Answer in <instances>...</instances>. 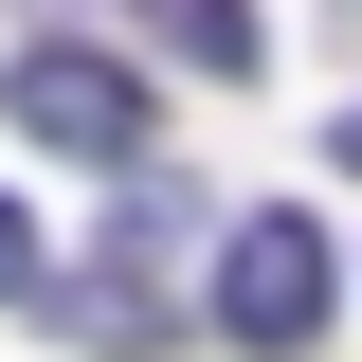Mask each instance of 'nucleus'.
<instances>
[{
    "label": "nucleus",
    "instance_id": "obj_5",
    "mask_svg": "<svg viewBox=\"0 0 362 362\" xmlns=\"http://www.w3.org/2000/svg\"><path fill=\"white\" fill-rule=\"evenodd\" d=\"M326 163H344V181H362V109H344V127H326Z\"/></svg>",
    "mask_w": 362,
    "mask_h": 362
},
{
    "label": "nucleus",
    "instance_id": "obj_2",
    "mask_svg": "<svg viewBox=\"0 0 362 362\" xmlns=\"http://www.w3.org/2000/svg\"><path fill=\"white\" fill-rule=\"evenodd\" d=\"M0 109H18V145H54V163H163V127H145V73L127 54H90V37H37V54H0Z\"/></svg>",
    "mask_w": 362,
    "mask_h": 362
},
{
    "label": "nucleus",
    "instance_id": "obj_1",
    "mask_svg": "<svg viewBox=\"0 0 362 362\" xmlns=\"http://www.w3.org/2000/svg\"><path fill=\"white\" fill-rule=\"evenodd\" d=\"M326 308H344V254H326L290 199H254V218L218 235V290H199V326H218V344H254V362H308V344H326Z\"/></svg>",
    "mask_w": 362,
    "mask_h": 362
},
{
    "label": "nucleus",
    "instance_id": "obj_4",
    "mask_svg": "<svg viewBox=\"0 0 362 362\" xmlns=\"http://www.w3.org/2000/svg\"><path fill=\"white\" fill-rule=\"evenodd\" d=\"M37 272H54V254H37V218H18V199H0V308H18V290H37Z\"/></svg>",
    "mask_w": 362,
    "mask_h": 362
},
{
    "label": "nucleus",
    "instance_id": "obj_3",
    "mask_svg": "<svg viewBox=\"0 0 362 362\" xmlns=\"http://www.w3.org/2000/svg\"><path fill=\"white\" fill-rule=\"evenodd\" d=\"M145 37H163L181 73H218V90L272 73V18H254V0H145Z\"/></svg>",
    "mask_w": 362,
    "mask_h": 362
}]
</instances>
